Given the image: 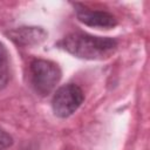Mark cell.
<instances>
[{
  "instance_id": "cell-6",
  "label": "cell",
  "mask_w": 150,
  "mask_h": 150,
  "mask_svg": "<svg viewBox=\"0 0 150 150\" xmlns=\"http://www.w3.org/2000/svg\"><path fill=\"white\" fill-rule=\"evenodd\" d=\"M9 80V61L5 46L0 42V89L5 88Z\"/></svg>"
},
{
  "instance_id": "cell-2",
  "label": "cell",
  "mask_w": 150,
  "mask_h": 150,
  "mask_svg": "<svg viewBox=\"0 0 150 150\" xmlns=\"http://www.w3.org/2000/svg\"><path fill=\"white\" fill-rule=\"evenodd\" d=\"M29 70L32 86L41 96L50 94L61 79V70L59 66L48 60L36 59L32 61Z\"/></svg>"
},
{
  "instance_id": "cell-4",
  "label": "cell",
  "mask_w": 150,
  "mask_h": 150,
  "mask_svg": "<svg viewBox=\"0 0 150 150\" xmlns=\"http://www.w3.org/2000/svg\"><path fill=\"white\" fill-rule=\"evenodd\" d=\"M74 7H75L77 19L87 26L108 29V28H112L117 25V19L108 12L93 11V9H89L79 4H75Z\"/></svg>"
},
{
  "instance_id": "cell-7",
  "label": "cell",
  "mask_w": 150,
  "mask_h": 150,
  "mask_svg": "<svg viewBox=\"0 0 150 150\" xmlns=\"http://www.w3.org/2000/svg\"><path fill=\"white\" fill-rule=\"evenodd\" d=\"M13 144V138L12 136L6 132L5 130L0 129V150H5L7 148H9Z\"/></svg>"
},
{
  "instance_id": "cell-1",
  "label": "cell",
  "mask_w": 150,
  "mask_h": 150,
  "mask_svg": "<svg viewBox=\"0 0 150 150\" xmlns=\"http://www.w3.org/2000/svg\"><path fill=\"white\" fill-rule=\"evenodd\" d=\"M60 46L76 57L102 60L112 55L117 48V41L112 38L94 36L87 33L75 32L64 36Z\"/></svg>"
},
{
  "instance_id": "cell-3",
  "label": "cell",
  "mask_w": 150,
  "mask_h": 150,
  "mask_svg": "<svg viewBox=\"0 0 150 150\" xmlns=\"http://www.w3.org/2000/svg\"><path fill=\"white\" fill-rule=\"evenodd\" d=\"M84 95L82 89L74 83H68L60 87L52 100L53 111L57 117L66 118L75 112L82 104Z\"/></svg>"
},
{
  "instance_id": "cell-5",
  "label": "cell",
  "mask_w": 150,
  "mask_h": 150,
  "mask_svg": "<svg viewBox=\"0 0 150 150\" xmlns=\"http://www.w3.org/2000/svg\"><path fill=\"white\" fill-rule=\"evenodd\" d=\"M9 36L16 43L23 46H32L42 42L47 33L40 27H20L9 32Z\"/></svg>"
}]
</instances>
